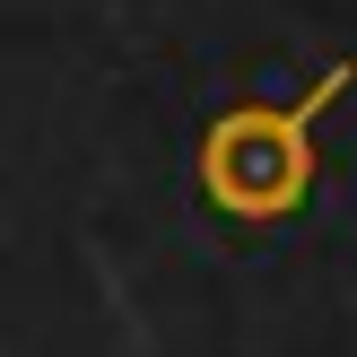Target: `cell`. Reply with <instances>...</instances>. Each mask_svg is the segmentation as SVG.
Here are the masks:
<instances>
[{
	"mask_svg": "<svg viewBox=\"0 0 357 357\" xmlns=\"http://www.w3.org/2000/svg\"><path fill=\"white\" fill-rule=\"evenodd\" d=\"M349 87H357V61H331L323 79H314L305 96H288V105H227V114H209L201 149H192L201 201L218 209V218H236V227L296 218V209L314 201V183H323L314 131H323V114Z\"/></svg>",
	"mask_w": 357,
	"mask_h": 357,
	"instance_id": "cell-1",
	"label": "cell"
}]
</instances>
